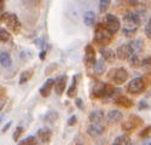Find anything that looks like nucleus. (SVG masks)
<instances>
[{"label": "nucleus", "instance_id": "f257e3e1", "mask_svg": "<svg viewBox=\"0 0 151 145\" xmlns=\"http://www.w3.org/2000/svg\"><path fill=\"white\" fill-rule=\"evenodd\" d=\"M140 19L138 18L137 14H127L123 17V27L122 32L126 36H132L137 32L138 27L140 26Z\"/></svg>", "mask_w": 151, "mask_h": 145}, {"label": "nucleus", "instance_id": "f03ea898", "mask_svg": "<svg viewBox=\"0 0 151 145\" xmlns=\"http://www.w3.org/2000/svg\"><path fill=\"white\" fill-rule=\"evenodd\" d=\"M111 39H112V34H110L105 29V27L103 26V24L102 23L97 24L96 30H94V41L99 45H103V47H104L108 44H110Z\"/></svg>", "mask_w": 151, "mask_h": 145}, {"label": "nucleus", "instance_id": "7ed1b4c3", "mask_svg": "<svg viewBox=\"0 0 151 145\" xmlns=\"http://www.w3.org/2000/svg\"><path fill=\"white\" fill-rule=\"evenodd\" d=\"M146 88V83L144 81L143 78H134L128 82V86H127V91L129 93L133 94H139L143 93Z\"/></svg>", "mask_w": 151, "mask_h": 145}, {"label": "nucleus", "instance_id": "20e7f679", "mask_svg": "<svg viewBox=\"0 0 151 145\" xmlns=\"http://www.w3.org/2000/svg\"><path fill=\"white\" fill-rule=\"evenodd\" d=\"M142 125H143V120H142L139 116H138V115H129V116L122 122L121 127H122V129H124V131L131 132V131L138 128V127L142 126Z\"/></svg>", "mask_w": 151, "mask_h": 145}, {"label": "nucleus", "instance_id": "39448f33", "mask_svg": "<svg viewBox=\"0 0 151 145\" xmlns=\"http://www.w3.org/2000/svg\"><path fill=\"white\" fill-rule=\"evenodd\" d=\"M104 27H105V29H106L110 34L114 35L115 33H117V32L120 30V27H121L120 19H119L115 15H106Z\"/></svg>", "mask_w": 151, "mask_h": 145}, {"label": "nucleus", "instance_id": "423d86ee", "mask_svg": "<svg viewBox=\"0 0 151 145\" xmlns=\"http://www.w3.org/2000/svg\"><path fill=\"white\" fill-rule=\"evenodd\" d=\"M110 72H112V74H110L109 78H112L116 85H122L128 80V71L126 68H117L111 70Z\"/></svg>", "mask_w": 151, "mask_h": 145}, {"label": "nucleus", "instance_id": "0eeeda50", "mask_svg": "<svg viewBox=\"0 0 151 145\" xmlns=\"http://www.w3.org/2000/svg\"><path fill=\"white\" fill-rule=\"evenodd\" d=\"M0 21L5 22L7 24V27L11 28L14 32H18L19 30V22H18V18H17L16 15L5 12V14H3L1 17H0Z\"/></svg>", "mask_w": 151, "mask_h": 145}, {"label": "nucleus", "instance_id": "6e6552de", "mask_svg": "<svg viewBox=\"0 0 151 145\" xmlns=\"http://www.w3.org/2000/svg\"><path fill=\"white\" fill-rule=\"evenodd\" d=\"M85 63L86 65L91 68V67H94L97 60H96V51L92 45H87L85 47Z\"/></svg>", "mask_w": 151, "mask_h": 145}, {"label": "nucleus", "instance_id": "1a4fd4ad", "mask_svg": "<svg viewBox=\"0 0 151 145\" xmlns=\"http://www.w3.org/2000/svg\"><path fill=\"white\" fill-rule=\"evenodd\" d=\"M91 97H93V98H105L106 97V83L100 82V81L97 82L92 88Z\"/></svg>", "mask_w": 151, "mask_h": 145}, {"label": "nucleus", "instance_id": "9d476101", "mask_svg": "<svg viewBox=\"0 0 151 145\" xmlns=\"http://www.w3.org/2000/svg\"><path fill=\"white\" fill-rule=\"evenodd\" d=\"M105 127L102 125V122H91L90 126L87 127V133L91 137H99L103 134Z\"/></svg>", "mask_w": 151, "mask_h": 145}, {"label": "nucleus", "instance_id": "9b49d317", "mask_svg": "<svg viewBox=\"0 0 151 145\" xmlns=\"http://www.w3.org/2000/svg\"><path fill=\"white\" fill-rule=\"evenodd\" d=\"M116 58L121 59V60H126V59H129V57L133 55L132 53V50L128 44H124V45H121L117 47L116 50Z\"/></svg>", "mask_w": 151, "mask_h": 145}, {"label": "nucleus", "instance_id": "f8f14e48", "mask_svg": "<svg viewBox=\"0 0 151 145\" xmlns=\"http://www.w3.org/2000/svg\"><path fill=\"white\" fill-rule=\"evenodd\" d=\"M67 80H68V76L67 75H59L55 79V91L58 95H60L63 92H64L65 87H67Z\"/></svg>", "mask_w": 151, "mask_h": 145}, {"label": "nucleus", "instance_id": "ddd939ff", "mask_svg": "<svg viewBox=\"0 0 151 145\" xmlns=\"http://www.w3.org/2000/svg\"><path fill=\"white\" fill-rule=\"evenodd\" d=\"M100 55H102V57L104 58L105 62H109V63H112L114 60L116 59V53L115 51H112L111 48L109 47H100V50H99Z\"/></svg>", "mask_w": 151, "mask_h": 145}, {"label": "nucleus", "instance_id": "4468645a", "mask_svg": "<svg viewBox=\"0 0 151 145\" xmlns=\"http://www.w3.org/2000/svg\"><path fill=\"white\" fill-rule=\"evenodd\" d=\"M53 86H55V80H53V79L46 80L45 83L42 85L41 88H40V94H41L42 97H48L50 94H51V92H52Z\"/></svg>", "mask_w": 151, "mask_h": 145}, {"label": "nucleus", "instance_id": "2eb2a0df", "mask_svg": "<svg viewBox=\"0 0 151 145\" xmlns=\"http://www.w3.org/2000/svg\"><path fill=\"white\" fill-rule=\"evenodd\" d=\"M122 117H123V115H122V113L119 111V110H110V111L108 113V116H106L108 122H109V123H112V125L119 123L120 121L122 120Z\"/></svg>", "mask_w": 151, "mask_h": 145}, {"label": "nucleus", "instance_id": "dca6fc26", "mask_svg": "<svg viewBox=\"0 0 151 145\" xmlns=\"http://www.w3.org/2000/svg\"><path fill=\"white\" fill-rule=\"evenodd\" d=\"M128 45H129V47H131V50H132V53H133V55H138V56H139V53L144 50V42H143L140 39L132 40Z\"/></svg>", "mask_w": 151, "mask_h": 145}, {"label": "nucleus", "instance_id": "f3484780", "mask_svg": "<svg viewBox=\"0 0 151 145\" xmlns=\"http://www.w3.org/2000/svg\"><path fill=\"white\" fill-rule=\"evenodd\" d=\"M37 137L40 138L41 141L48 143L50 139H51V137H52V131L50 128H40L39 131H37Z\"/></svg>", "mask_w": 151, "mask_h": 145}, {"label": "nucleus", "instance_id": "a211bd4d", "mask_svg": "<svg viewBox=\"0 0 151 145\" xmlns=\"http://www.w3.org/2000/svg\"><path fill=\"white\" fill-rule=\"evenodd\" d=\"M115 103H116L117 105L122 106V108H127V109L133 105V102L128 98V97H126V95H120V97H117V98L115 99Z\"/></svg>", "mask_w": 151, "mask_h": 145}, {"label": "nucleus", "instance_id": "6ab92c4d", "mask_svg": "<svg viewBox=\"0 0 151 145\" xmlns=\"http://www.w3.org/2000/svg\"><path fill=\"white\" fill-rule=\"evenodd\" d=\"M96 21V14L93 11H86L83 15V23L87 27H92Z\"/></svg>", "mask_w": 151, "mask_h": 145}, {"label": "nucleus", "instance_id": "aec40b11", "mask_svg": "<svg viewBox=\"0 0 151 145\" xmlns=\"http://www.w3.org/2000/svg\"><path fill=\"white\" fill-rule=\"evenodd\" d=\"M88 117L91 122H102L104 118V113L103 110H93Z\"/></svg>", "mask_w": 151, "mask_h": 145}, {"label": "nucleus", "instance_id": "412c9836", "mask_svg": "<svg viewBox=\"0 0 151 145\" xmlns=\"http://www.w3.org/2000/svg\"><path fill=\"white\" fill-rule=\"evenodd\" d=\"M112 145H131V137L128 134H122V136H119Z\"/></svg>", "mask_w": 151, "mask_h": 145}, {"label": "nucleus", "instance_id": "4be33fe9", "mask_svg": "<svg viewBox=\"0 0 151 145\" xmlns=\"http://www.w3.org/2000/svg\"><path fill=\"white\" fill-rule=\"evenodd\" d=\"M11 63H12V60H11V57L7 52H1L0 53V64H1L4 68H9L11 67Z\"/></svg>", "mask_w": 151, "mask_h": 145}, {"label": "nucleus", "instance_id": "5701e85b", "mask_svg": "<svg viewBox=\"0 0 151 145\" xmlns=\"http://www.w3.org/2000/svg\"><path fill=\"white\" fill-rule=\"evenodd\" d=\"M76 88H78V76H74V78H73V82H71V85H70L68 92H67V94H68L69 98H73V97L76 94Z\"/></svg>", "mask_w": 151, "mask_h": 145}, {"label": "nucleus", "instance_id": "b1692460", "mask_svg": "<svg viewBox=\"0 0 151 145\" xmlns=\"http://www.w3.org/2000/svg\"><path fill=\"white\" fill-rule=\"evenodd\" d=\"M106 69V63H105V60H98V62L96 63L94 65V71H96V74L97 75H102L103 72L105 71Z\"/></svg>", "mask_w": 151, "mask_h": 145}, {"label": "nucleus", "instance_id": "393cba45", "mask_svg": "<svg viewBox=\"0 0 151 145\" xmlns=\"http://www.w3.org/2000/svg\"><path fill=\"white\" fill-rule=\"evenodd\" d=\"M34 74V70L33 69H28L26 71H23L22 74H21V78H19V83H26L30 80V78L33 76Z\"/></svg>", "mask_w": 151, "mask_h": 145}, {"label": "nucleus", "instance_id": "a878e982", "mask_svg": "<svg viewBox=\"0 0 151 145\" xmlns=\"http://www.w3.org/2000/svg\"><path fill=\"white\" fill-rule=\"evenodd\" d=\"M128 60H129V64H131L132 67H134V68L142 67V59L139 58V56H138V55H132Z\"/></svg>", "mask_w": 151, "mask_h": 145}, {"label": "nucleus", "instance_id": "bb28decb", "mask_svg": "<svg viewBox=\"0 0 151 145\" xmlns=\"http://www.w3.org/2000/svg\"><path fill=\"white\" fill-rule=\"evenodd\" d=\"M132 6H150L151 0H129Z\"/></svg>", "mask_w": 151, "mask_h": 145}, {"label": "nucleus", "instance_id": "cd10ccee", "mask_svg": "<svg viewBox=\"0 0 151 145\" xmlns=\"http://www.w3.org/2000/svg\"><path fill=\"white\" fill-rule=\"evenodd\" d=\"M110 3H111V0H99V11L102 12H106V10L109 9L110 6Z\"/></svg>", "mask_w": 151, "mask_h": 145}, {"label": "nucleus", "instance_id": "c85d7f7f", "mask_svg": "<svg viewBox=\"0 0 151 145\" xmlns=\"http://www.w3.org/2000/svg\"><path fill=\"white\" fill-rule=\"evenodd\" d=\"M58 118V113L57 111H48L45 115V120L47 122H55V121Z\"/></svg>", "mask_w": 151, "mask_h": 145}, {"label": "nucleus", "instance_id": "c756f323", "mask_svg": "<svg viewBox=\"0 0 151 145\" xmlns=\"http://www.w3.org/2000/svg\"><path fill=\"white\" fill-rule=\"evenodd\" d=\"M18 145H37V141H36L35 137L30 136V137H28L26 139H23L22 141H19Z\"/></svg>", "mask_w": 151, "mask_h": 145}, {"label": "nucleus", "instance_id": "7c9ffc66", "mask_svg": "<svg viewBox=\"0 0 151 145\" xmlns=\"http://www.w3.org/2000/svg\"><path fill=\"white\" fill-rule=\"evenodd\" d=\"M9 40H10V33L4 28H0V42H6Z\"/></svg>", "mask_w": 151, "mask_h": 145}, {"label": "nucleus", "instance_id": "2f4dec72", "mask_svg": "<svg viewBox=\"0 0 151 145\" xmlns=\"http://www.w3.org/2000/svg\"><path fill=\"white\" fill-rule=\"evenodd\" d=\"M144 32H145L146 38L151 40V17L149 18V21H147L146 24H145V29H144Z\"/></svg>", "mask_w": 151, "mask_h": 145}, {"label": "nucleus", "instance_id": "473e14b6", "mask_svg": "<svg viewBox=\"0 0 151 145\" xmlns=\"http://www.w3.org/2000/svg\"><path fill=\"white\" fill-rule=\"evenodd\" d=\"M22 133H23V128H22L21 126H19V127H17V128H16V131H15V133H14V140H18Z\"/></svg>", "mask_w": 151, "mask_h": 145}, {"label": "nucleus", "instance_id": "72a5a7b5", "mask_svg": "<svg viewBox=\"0 0 151 145\" xmlns=\"http://www.w3.org/2000/svg\"><path fill=\"white\" fill-rule=\"evenodd\" d=\"M142 67H151V57L142 59Z\"/></svg>", "mask_w": 151, "mask_h": 145}, {"label": "nucleus", "instance_id": "f704fd0d", "mask_svg": "<svg viewBox=\"0 0 151 145\" xmlns=\"http://www.w3.org/2000/svg\"><path fill=\"white\" fill-rule=\"evenodd\" d=\"M150 131H151V126H147V127H145L144 129H143V132H140V137H143V138H145L149 133H150Z\"/></svg>", "mask_w": 151, "mask_h": 145}, {"label": "nucleus", "instance_id": "c9c22d12", "mask_svg": "<svg viewBox=\"0 0 151 145\" xmlns=\"http://www.w3.org/2000/svg\"><path fill=\"white\" fill-rule=\"evenodd\" d=\"M139 110H145V109H147L149 108V105H147V103L145 102V100H142L140 103H139Z\"/></svg>", "mask_w": 151, "mask_h": 145}, {"label": "nucleus", "instance_id": "e433bc0d", "mask_svg": "<svg viewBox=\"0 0 151 145\" xmlns=\"http://www.w3.org/2000/svg\"><path fill=\"white\" fill-rule=\"evenodd\" d=\"M75 104H76V106L79 108V109H83V102H82V99L81 98H76V100H75Z\"/></svg>", "mask_w": 151, "mask_h": 145}, {"label": "nucleus", "instance_id": "4c0bfd02", "mask_svg": "<svg viewBox=\"0 0 151 145\" xmlns=\"http://www.w3.org/2000/svg\"><path fill=\"white\" fill-rule=\"evenodd\" d=\"M75 123H76V116H71L69 120H68V125L69 126H73V125H75Z\"/></svg>", "mask_w": 151, "mask_h": 145}, {"label": "nucleus", "instance_id": "58836bf2", "mask_svg": "<svg viewBox=\"0 0 151 145\" xmlns=\"http://www.w3.org/2000/svg\"><path fill=\"white\" fill-rule=\"evenodd\" d=\"M143 79H144V81H145V83H146V85H147V83H150V82H151V72H147V74H146Z\"/></svg>", "mask_w": 151, "mask_h": 145}, {"label": "nucleus", "instance_id": "ea45409f", "mask_svg": "<svg viewBox=\"0 0 151 145\" xmlns=\"http://www.w3.org/2000/svg\"><path fill=\"white\" fill-rule=\"evenodd\" d=\"M143 145H151V138H146L143 141Z\"/></svg>", "mask_w": 151, "mask_h": 145}, {"label": "nucleus", "instance_id": "a19ab883", "mask_svg": "<svg viewBox=\"0 0 151 145\" xmlns=\"http://www.w3.org/2000/svg\"><path fill=\"white\" fill-rule=\"evenodd\" d=\"M10 126H11V122H9L7 125H5V126H4V128H3V132H6V131L10 128Z\"/></svg>", "mask_w": 151, "mask_h": 145}, {"label": "nucleus", "instance_id": "79ce46f5", "mask_svg": "<svg viewBox=\"0 0 151 145\" xmlns=\"http://www.w3.org/2000/svg\"><path fill=\"white\" fill-rule=\"evenodd\" d=\"M45 57H46V51H41V53H40V59H45Z\"/></svg>", "mask_w": 151, "mask_h": 145}, {"label": "nucleus", "instance_id": "37998d69", "mask_svg": "<svg viewBox=\"0 0 151 145\" xmlns=\"http://www.w3.org/2000/svg\"><path fill=\"white\" fill-rule=\"evenodd\" d=\"M3 7H4V0H0V11L3 10Z\"/></svg>", "mask_w": 151, "mask_h": 145}, {"label": "nucleus", "instance_id": "c03bdc74", "mask_svg": "<svg viewBox=\"0 0 151 145\" xmlns=\"http://www.w3.org/2000/svg\"><path fill=\"white\" fill-rule=\"evenodd\" d=\"M131 145H132V144H131Z\"/></svg>", "mask_w": 151, "mask_h": 145}]
</instances>
